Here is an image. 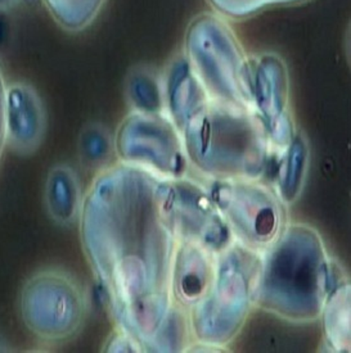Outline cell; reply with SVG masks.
Here are the masks:
<instances>
[{"mask_svg":"<svg viewBox=\"0 0 351 353\" xmlns=\"http://www.w3.org/2000/svg\"><path fill=\"white\" fill-rule=\"evenodd\" d=\"M160 179L122 162L97 174L84 195L80 236L92 270L102 281L117 320L156 311ZM158 271V270H156Z\"/></svg>","mask_w":351,"mask_h":353,"instance_id":"6da1fadb","label":"cell"},{"mask_svg":"<svg viewBox=\"0 0 351 353\" xmlns=\"http://www.w3.org/2000/svg\"><path fill=\"white\" fill-rule=\"evenodd\" d=\"M19 317L30 335L44 345H61L83 330L89 298L68 271L46 268L31 274L19 290Z\"/></svg>","mask_w":351,"mask_h":353,"instance_id":"7a4b0ae2","label":"cell"},{"mask_svg":"<svg viewBox=\"0 0 351 353\" xmlns=\"http://www.w3.org/2000/svg\"><path fill=\"white\" fill-rule=\"evenodd\" d=\"M209 194L236 242L264 253L286 230V208L272 188L251 179H209Z\"/></svg>","mask_w":351,"mask_h":353,"instance_id":"3957f363","label":"cell"},{"mask_svg":"<svg viewBox=\"0 0 351 353\" xmlns=\"http://www.w3.org/2000/svg\"><path fill=\"white\" fill-rule=\"evenodd\" d=\"M218 253L198 243L176 241L170 261V299L176 310H192L213 288Z\"/></svg>","mask_w":351,"mask_h":353,"instance_id":"277c9868","label":"cell"},{"mask_svg":"<svg viewBox=\"0 0 351 353\" xmlns=\"http://www.w3.org/2000/svg\"><path fill=\"white\" fill-rule=\"evenodd\" d=\"M46 104L37 89L25 81L7 83V148L19 156L37 153L46 139Z\"/></svg>","mask_w":351,"mask_h":353,"instance_id":"5b68a950","label":"cell"},{"mask_svg":"<svg viewBox=\"0 0 351 353\" xmlns=\"http://www.w3.org/2000/svg\"><path fill=\"white\" fill-rule=\"evenodd\" d=\"M84 195L79 175L71 166L59 163L49 170L44 184V205L53 223L64 228L79 223Z\"/></svg>","mask_w":351,"mask_h":353,"instance_id":"8992f818","label":"cell"},{"mask_svg":"<svg viewBox=\"0 0 351 353\" xmlns=\"http://www.w3.org/2000/svg\"><path fill=\"white\" fill-rule=\"evenodd\" d=\"M125 97L130 112L144 114H167L162 76L148 65H135L125 81Z\"/></svg>","mask_w":351,"mask_h":353,"instance_id":"52a82bcc","label":"cell"},{"mask_svg":"<svg viewBox=\"0 0 351 353\" xmlns=\"http://www.w3.org/2000/svg\"><path fill=\"white\" fill-rule=\"evenodd\" d=\"M80 165L95 175L111 168L116 157L115 135L101 123H88L77 140Z\"/></svg>","mask_w":351,"mask_h":353,"instance_id":"ba28073f","label":"cell"},{"mask_svg":"<svg viewBox=\"0 0 351 353\" xmlns=\"http://www.w3.org/2000/svg\"><path fill=\"white\" fill-rule=\"evenodd\" d=\"M43 3L61 28L79 32L94 22L106 0H43Z\"/></svg>","mask_w":351,"mask_h":353,"instance_id":"9c48e42d","label":"cell"},{"mask_svg":"<svg viewBox=\"0 0 351 353\" xmlns=\"http://www.w3.org/2000/svg\"><path fill=\"white\" fill-rule=\"evenodd\" d=\"M140 350V344L121 327L113 333L104 347V351L108 352H137Z\"/></svg>","mask_w":351,"mask_h":353,"instance_id":"30bf717a","label":"cell"},{"mask_svg":"<svg viewBox=\"0 0 351 353\" xmlns=\"http://www.w3.org/2000/svg\"><path fill=\"white\" fill-rule=\"evenodd\" d=\"M6 88L7 81L0 68V159L7 149V134H6Z\"/></svg>","mask_w":351,"mask_h":353,"instance_id":"8fae6325","label":"cell"},{"mask_svg":"<svg viewBox=\"0 0 351 353\" xmlns=\"http://www.w3.org/2000/svg\"><path fill=\"white\" fill-rule=\"evenodd\" d=\"M8 13L10 12H0V49L10 41V25L7 19Z\"/></svg>","mask_w":351,"mask_h":353,"instance_id":"7c38bea8","label":"cell"},{"mask_svg":"<svg viewBox=\"0 0 351 353\" xmlns=\"http://www.w3.org/2000/svg\"><path fill=\"white\" fill-rule=\"evenodd\" d=\"M21 0H0V12H10L16 8Z\"/></svg>","mask_w":351,"mask_h":353,"instance_id":"4fadbf2b","label":"cell"},{"mask_svg":"<svg viewBox=\"0 0 351 353\" xmlns=\"http://www.w3.org/2000/svg\"><path fill=\"white\" fill-rule=\"evenodd\" d=\"M3 351H7V347L0 341V352H3Z\"/></svg>","mask_w":351,"mask_h":353,"instance_id":"5bb4252c","label":"cell"}]
</instances>
